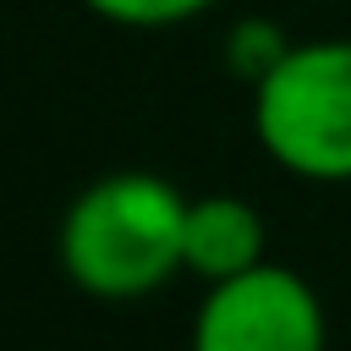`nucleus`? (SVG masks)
Returning a JSON list of instances; mask_svg holds the SVG:
<instances>
[{
  "label": "nucleus",
  "instance_id": "1",
  "mask_svg": "<svg viewBox=\"0 0 351 351\" xmlns=\"http://www.w3.org/2000/svg\"><path fill=\"white\" fill-rule=\"evenodd\" d=\"M186 197L154 170H115L82 186L60 219V263L88 296H148L181 269Z\"/></svg>",
  "mask_w": 351,
  "mask_h": 351
},
{
  "label": "nucleus",
  "instance_id": "2",
  "mask_svg": "<svg viewBox=\"0 0 351 351\" xmlns=\"http://www.w3.org/2000/svg\"><path fill=\"white\" fill-rule=\"evenodd\" d=\"M263 154L302 181H351V38L291 44L252 88Z\"/></svg>",
  "mask_w": 351,
  "mask_h": 351
},
{
  "label": "nucleus",
  "instance_id": "3",
  "mask_svg": "<svg viewBox=\"0 0 351 351\" xmlns=\"http://www.w3.org/2000/svg\"><path fill=\"white\" fill-rule=\"evenodd\" d=\"M192 351H324V307L302 274L258 263L208 285L192 318Z\"/></svg>",
  "mask_w": 351,
  "mask_h": 351
},
{
  "label": "nucleus",
  "instance_id": "4",
  "mask_svg": "<svg viewBox=\"0 0 351 351\" xmlns=\"http://www.w3.org/2000/svg\"><path fill=\"white\" fill-rule=\"evenodd\" d=\"M263 263V214L236 192L186 197V230H181V269L219 285Z\"/></svg>",
  "mask_w": 351,
  "mask_h": 351
},
{
  "label": "nucleus",
  "instance_id": "5",
  "mask_svg": "<svg viewBox=\"0 0 351 351\" xmlns=\"http://www.w3.org/2000/svg\"><path fill=\"white\" fill-rule=\"evenodd\" d=\"M285 49H291V38H280L269 22H258V16H241L230 33H225V60H230V71L241 77V82H263L280 60H285Z\"/></svg>",
  "mask_w": 351,
  "mask_h": 351
},
{
  "label": "nucleus",
  "instance_id": "6",
  "mask_svg": "<svg viewBox=\"0 0 351 351\" xmlns=\"http://www.w3.org/2000/svg\"><path fill=\"white\" fill-rule=\"evenodd\" d=\"M99 22H115V27H137V33H159V27H181L192 16H203L208 5L219 0H82Z\"/></svg>",
  "mask_w": 351,
  "mask_h": 351
}]
</instances>
